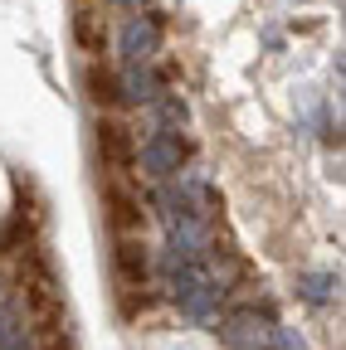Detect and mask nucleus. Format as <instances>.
Listing matches in <instances>:
<instances>
[{"label":"nucleus","mask_w":346,"mask_h":350,"mask_svg":"<svg viewBox=\"0 0 346 350\" xmlns=\"http://www.w3.org/2000/svg\"><path fill=\"white\" fill-rule=\"evenodd\" d=\"M103 200H108V224L117 239H137L142 234V195L122 180V175L108 170V185H103Z\"/></svg>","instance_id":"obj_1"},{"label":"nucleus","mask_w":346,"mask_h":350,"mask_svg":"<svg viewBox=\"0 0 346 350\" xmlns=\"http://www.w3.org/2000/svg\"><path fill=\"white\" fill-rule=\"evenodd\" d=\"M98 146H103V161L112 175H127L137 161V142H132V131H127L122 122H103L98 126Z\"/></svg>","instance_id":"obj_2"},{"label":"nucleus","mask_w":346,"mask_h":350,"mask_svg":"<svg viewBox=\"0 0 346 350\" xmlns=\"http://www.w3.org/2000/svg\"><path fill=\"white\" fill-rule=\"evenodd\" d=\"M112 262H117V278H122V287H147V248H142L137 239H117Z\"/></svg>","instance_id":"obj_3"},{"label":"nucleus","mask_w":346,"mask_h":350,"mask_svg":"<svg viewBox=\"0 0 346 350\" xmlns=\"http://www.w3.org/2000/svg\"><path fill=\"white\" fill-rule=\"evenodd\" d=\"M88 88H93V103H108V107L122 103V83H117L108 68H98V64L88 68Z\"/></svg>","instance_id":"obj_4"},{"label":"nucleus","mask_w":346,"mask_h":350,"mask_svg":"<svg viewBox=\"0 0 346 350\" xmlns=\"http://www.w3.org/2000/svg\"><path fill=\"white\" fill-rule=\"evenodd\" d=\"M176 161H181V142H156V146H147L151 175H171V170H176Z\"/></svg>","instance_id":"obj_5"}]
</instances>
